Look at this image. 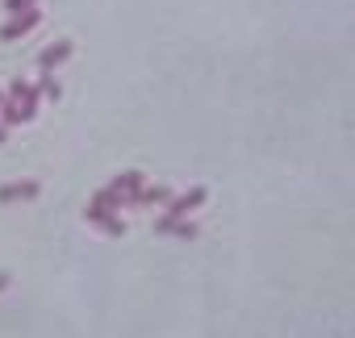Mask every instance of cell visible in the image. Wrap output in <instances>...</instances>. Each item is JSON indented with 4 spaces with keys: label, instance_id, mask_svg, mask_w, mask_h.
Instances as JSON below:
<instances>
[{
    "label": "cell",
    "instance_id": "cell-9",
    "mask_svg": "<svg viewBox=\"0 0 355 338\" xmlns=\"http://www.w3.org/2000/svg\"><path fill=\"white\" fill-rule=\"evenodd\" d=\"M38 92H42V96H51V100H55V96H59V84H55V80H51V75H46V71H42V84H38Z\"/></svg>",
    "mask_w": 355,
    "mask_h": 338
},
{
    "label": "cell",
    "instance_id": "cell-5",
    "mask_svg": "<svg viewBox=\"0 0 355 338\" xmlns=\"http://www.w3.org/2000/svg\"><path fill=\"white\" fill-rule=\"evenodd\" d=\"M88 222H101L105 234H121V230H125L121 213H113V209H105V205H88Z\"/></svg>",
    "mask_w": 355,
    "mask_h": 338
},
{
    "label": "cell",
    "instance_id": "cell-10",
    "mask_svg": "<svg viewBox=\"0 0 355 338\" xmlns=\"http://www.w3.org/2000/svg\"><path fill=\"white\" fill-rule=\"evenodd\" d=\"M38 0H5V13H21V9H34Z\"/></svg>",
    "mask_w": 355,
    "mask_h": 338
},
{
    "label": "cell",
    "instance_id": "cell-6",
    "mask_svg": "<svg viewBox=\"0 0 355 338\" xmlns=\"http://www.w3.org/2000/svg\"><path fill=\"white\" fill-rule=\"evenodd\" d=\"M155 230H159V234H175V238H197V226H193V222H184V217H175V213L159 217V222H155Z\"/></svg>",
    "mask_w": 355,
    "mask_h": 338
},
{
    "label": "cell",
    "instance_id": "cell-7",
    "mask_svg": "<svg viewBox=\"0 0 355 338\" xmlns=\"http://www.w3.org/2000/svg\"><path fill=\"white\" fill-rule=\"evenodd\" d=\"M42 188L34 184V180H21V184H5L0 188V201H34Z\"/></svg>",
    "mask_w": 355,
    "mask_h": 338
},
{
    "label": "cell",
    "instance_id": "cell-12",
    "mask_svg": "<svg viewBox=\"0 0 355 338\" xmlns=\"http://www.w3.org/2000/svg\"><path fill=\"white\" fill-rule=\"evenodd\" d=\"M0 100H5V92H0Z\"/></svg>",
    "mask_w": 355,
    "mask_h": 338
},
{
    "label": "cell",
    "instance_id": "cell-4",
    "mask_svg": "<svg viewBox=\"0 0 355 338\" xmlns=\"http://www.w3.org/2000/svg\"><path fill=\"white\" fill-rule=\"evenodd\" d=\"M205 197H209L205 188H193V193H180V197H167V205H163V209H167V213H175V217H184L189 209L205 205Z\"/></svg>",
    "mask_w": 355,
    "mask_h": 338
},
{
    "label": "cell",
    "instance_id": "cell-3",
    "mask_svg": "<svg viewBox=\"0 0 355 338\" xmlns=\"http://www.w3.org/2000/svg\"><path fill=\"white\" fill-rule=\"evenodd\" d=\"M71 51H76V46H71V42H67V38H59V42H55V46H46V51H42V55H38V67H42V71H46V75H51V71H55V67H59V63H67V59H71Z\"/></svg>",
    "mask_w": 355,
    "mask_h": 338
},
{
    "label": "cell",
    "instance_id": "cell-1",
    "mask_svg": "<svg viewBox=\"0 0 355 338\" xmlns=\"http://www.w3.org/2000/svg\"><path fill=\"white\" fill-rule=\"evenodd\" d=\"M5 100H9V105H17L21 121H30V117L38 113V100H42V92H38V84H26V80H17V84L5 92Z\"/></svg>",
    "mask_w": 355,
    "mask_h": 338
},
{
    "label": "cell",
    "instance_id": "cell-2",
    "mask_svg": "<svg viewBox=\"0 0 355 338\" xmlns=\"http://www.w3.org/2000/svg\"><path fill=\"white\" fill-rule=\"evenodd\" d=\"M38 21H42V13H38V9H21V13H9V26L0 30V38H5V42H13V38L30 34Z\"/></svg>",
    "mask_w": 355,
    "mask_h": 338
},
{
    "label": "cell",
    "instance_id": "cell-8",
    "mask_svg": "<svg viewBox=\"0 0 355 338\" xmlns=\"http://www.w3.org/2000/svg\"><path fill=\"white\" fill-rule=\"evenodd\" d=\"M167 197H171L167 188H146V184H142L138 197H134V205H167Z\"/></svg>",
    "mask_w": 355,
    "mask_h": 338
},
{
    "label": "cell",
    "instance_id": "cell-11",
    "mask_svg": "<svg viewBox=\"0 0 355 338\" xmlns=\"http://www.w3.org/2000/svg\"><path fill=\"white\" fill-rule=\"evenodd\" d=\"M0 288H9V276H0Z\"/></svg>",
    "mask_w": 355,
    "mask_h": 338
}]
</instances>
